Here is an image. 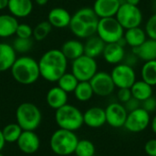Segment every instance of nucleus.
<instances>
[{
  "instance_id": "1",
  "label": "nucleus",
  "mask_w": 156,
  "mask_h": 156,
  "mask_svg": "<svg viewBox=\"0 0 156 156\" xmlns=\"http://www.w3.org/2000/svg\"><path fill=\"white\" fill-rule=\"evenodd\" d=\"M40 77L49 82H57L67 72L68 59L60 49L47 50L38 60Z\"/></svg>"
},
{
  "instance_id": "2",
  "label": "nucleus",
  "mask_w": 156,
  "mask_h": 156,
  "mask_svg": "<svg viewBox=\"0 0 156 156\" xmlns=\"http://www.w3.org/2000/svg\"><path fill=\"white\" fill-rule=\"evenodd\" d=\"M99 19L92 7H81L71 16L69 27L75 37L86 39L96 35Z\"/></svg>"
},
{
  "instance_id": "3",
  "label": "nucleus",
  "mask_w": 156,
  "mask_h": 156,
  "mask_svg": "<svg viewBox=\"0 0 156 156\" xmlns=\"http://www.w3.org/2000/svg\"><path fill=\"white\" fill-rule=\"evenodd\" d=\"M10 71L13 79L22 85L33 84L40 77L38 61L29 56L16 58Z\"/></svg>"
},
{
  "instance_id": "4",
  "label": "nucleus",
  "mask_w": 156,
  "mask_h": 156,
  "mask_svg": "<svg viewBox=\"0 0 156 156\" xmlns=\"http://www.w3.org/2000/svg\"><path fill=\"white\" fill-rule=\"evenodd\" d=\"M79 138L75 132L58 128L50 137L49 144L52 152L59 156H68L74 154Z\"/></svg>"
},
{
  "instance_id": "5",
  "label": "nucleus",
  "mask_w": 156,
  "mask_h": 156,
  "mask_svg": "<svg viewBox=\"0 0 156 156\" xmlns=\"http://www.w3.org/2000/svg\"><path fill=\"white\" fill-rule=\"evenodd\" d=\"M55 121L60 129L71 132L78 131L84 124L83 113L80 112V110L68 103L56 110Z\"/></svg>"
},
{
  "instance_id": "6",
  "label": "nucleus",
  "mask_w": 156,
  "mask_h": 156,
  "mask_svg": "<svg viewBox=\"0 0 156 156\" xmlns=\"http://www.w3.org/2000/svg\"><path fill=\"white\" fill-rule=\"evenodd\" d=\"M16 119L23 131H36L41 123L42 113L34 103L23 102L16 108Z\"/></svg>"
},
{
  "instance_id": "7",
  "label": "nucleus",
  "mask_w": 156,
  "mask_h": 156,
  "mask_svg": "<svg viewBox=\"0 0 156 156\" xmlns=\"http://www.w3.org/2000/svg\"><path fill=\"white\" fill-rule=\"evenodd\" d=\"M124 34V28L120 25L115 17L100 18L96 35L102 39L105 44L119 42Z\"/></svg>"
},
{
  "instance_id": "8",
  "label": "nucleus",
  "mask_w": 156,
  "mask_h": 156,
  "mask_svg": "<svg viewBox=\"0 0 156 156\" xmlns=\"http://www.w3.org/2000/svg\"><path fill=\"white\" fill-rule=\"evenodd\" d=\"M115 18L124 30L141 27L144 21V15L138 5H133L126 2H122Z\"/></svg>"
},
{
  "instance_id": "9",
  "label": "nucleus",
  "mask_w": 156,
  "mask_h": 156,
  "mask_svg": "<svg viewBox=\"0 0 156 156\" xmlns=\"http://www.w3.org/2000/svg\"><path fill=\"white\" fill-rule=\"evenodd\" d=\"M97 72L98 63L96 58H90L84 54L72 60L71 73L78 79L79 81H90Z\"/></svg>"
},
{
  "instance_id": "10",
  "label": "nucleus",
  "mask_w": 156,
  "mask_h": 156,
  "mask_svg": "<svg viewBox=\"0 0 156 156\" xmlns=\"http://www.w3.org/2000/svg\"><path fill=\"white\" fill-rule=\"evenodd\" d=\"M110 74L115 87L118 89H130L137 80L134 68L123 62L115 65Z\"/></svg>"
},
{
  "instance_id": "11",
  "label": "nucleus",
  "mask_w": 156,
  "mask_h": 156,
  "mask_svg": "<svg viewBox=\"0 0 156 156\" xmlns=\"http://www.w3.org/2000/svg\"><path fill=\"white\" fill-rule=\"evenodd\" d=\"M151 122L150 113L142 107L128 112L124 128L130 133H141L148 128Z\"/></svg>"
},
{
  "instance_id": "12",
  "label": "nucleus",
  "mask_w": 156,
  "mask_h": 156,
  "mask_svg": "<svg viewBox=\"0 0 156 156\" xmlns=\"http://www.w3.org/2000/svg\"><path fill=\"white\" fill-rule=\"evenodd\" d=\"M94 95L100 97H107L113 93L115 85L109 72L98 71L90 80Z\"/></svg>"
},
{
  "instance_id": "13",
  "label": "nucleus",
  "mask_w": 156,
  "mask_h": 156,
  "mask_svg": "<svg viewBox=\"0 0 156 156\" xmlns=\"http://www.w3.org/2000/svg\"><path fill=\"white\" fill-rule=\"evenodd\" d=\"M104 110L106 114V122L110 126L113 128H121L124 126L128 112L122 103L112 102Z\"/></svg>"
},
{
  "instance_id": "14",
  "label": "nucleus",
  "mask_w": 156,
  "mask_h": 156,
  "mask_svg": "<svg viewBox=\"0 0 156 156\" xmlns=\"http://www.w3.org/2000/svg\"><path fill=\"white\" fill-rule=\"evenodd\" d=\"M18 149L26 154L37 153L40 147V140L35 131H23L16 142Z\"/></svg>"
},
{
  "instance_id": "15",
  "label": "nucleus",
  "mask_w": 156,
  "mask_h": 156,
  "mask_svg": "<svg viewBox=\"0 0 156 156\" xmlns=\"http://www.w3.org/2000/svg\"><path fill=\"white\" fill-rule=\"evenodd\" d=\"M121 4L120 0H95L92 9L99 18L115 17Z\"/></svg>"
},
{
  "instance_id": "16",
  "label": "nucleus",
  "mask_w": 156,
  "mask_h": 156,
  "mask_svg": "<svg viewBox=\"0 0 156 156\" xmlns=\"http://www.w3.org/2000/svg\"><path fill=\"white\" fill-rule=\"evenodd\" d=\"M125 54V47L116 42L106 44L101 56L108 64L115 66L123 61Z\"/></svg>"
},
{
  "instance_id": "17",
  "label": "nucleus",
  "mask_w": 156,
  "mask_h": 156,
  "mask_svg": "<svg viewBox=\"0 0 156 156\" xmlns=\"http://www.w3.org/2000/svg\"><path fill=\"white\" fill-rule=\"evenodd\" d=\"M71 20L70 13L63 7H54L48 15V21L52 27L65 28L69 26Z\"/></svg>"
},
{
  "instance_id": "18",
  "label": "nucleus",
  "mask_w": 156,
  "mask_h": 156,
  "mask_svg": "<svg viewBox=\"0 0 156 156\" xmlns=\"http://www.w3.org/2000/svg\"><path fill=\"white\" fill-rule=\"evenodd\" d=\"M83 122L90 128H100L106 123L105 110L101 107H91L83 113Z\"/></svg>"
},
{
  "instance_id": "19",
  "label": "nucleus",
  "mask_w": 156,
  "mask_h": 156,
  "mask_svg": "<svg viewBox=\"0 0 156 156\" xmlns=\"http://www.w3.org/2000/svg\"><path fill=\"white\" fill-rule=\"evenodd\" d=\"M33 6L32 0H8L7 9L15 17L24 18L32 13Z\"/></svg>"
},
{
  "instance_id": "20",
  "label": "nucleus",
  "mask_w": 156,
  "mask_h": 156,
  "mask_svg": "<svg viewBox=\"0 0 156 156\" xmlns=\"http://www.w3.org/2000/svg\"><path fill=\"white\" fill-rule=\"evenodd\" d=\"M132 51L144 62L156 59V40L147 38L141 46L132 48Z\"/></svg>"
},
{
  "instance_id": "21",
  "label": "nucleus",
  "mask_w": 156,
  "mask_h": 156,
  "mask_svg": "<svg viewBox=\"0 0 156 156\" xmlns=\"http://www.w3.org/2000/svg\"><path fill=\"white\" fill-rule=\"evenodd\" d=\"M68 93L58 86L49 89L46 96L48 105L55 111L66 105L68 103Z\"/></svg>"
},
{
  "instance_id": "22",
  "label": "nucleus",
  "mask_w": 156,
  "mask_h": 156,
  "mask_svg": "<svg viewBox=\"0 0 156 156\" xmlns=\"http://www.w3.org/2000/svg\"><path fill=\"white\" fill-rule=\"evenodd\" d=\"M123 38L126 42V45L132 48L141 46L147 38V34L142 27H136L124 30Z\"/></svg>"
},
{
  "instance_id": "23",
  "label": "nucleus",
  "mask_w": 156,
  "mask_h": 156,
  "mask_svg": "<svg viewBox=\"0 0 156 156\" xmlns=\"http://www.w3.org/2000/svg\"><path fill=\"white\" fill-rule=\"evenodd\" d=\"M16 59V52L12 45L0 42V72L10 70Z\"/></svg>"
},
{
  "instance_id": "24",
  "label": "nucleus",
  "mask_w": 156,
  "mask_h": 156,
  "mask_svg": "<svg viewBox=\"0 0 156 156\" xmlns=\"http://www.w3.org/2000/svg\"><path fill=\"white\" fill-rule=\"evenodd\" d=\"M68 60H74L84 55V43L79 39H69L65 41L60 48Z\"/></svg>"
},
{
  "instance_id": "25",
  "label": "nucleus",
  "mask_w": 156,
  "mask_h": 156,
  "mask_svg": "<svg viewBox=\"0 0 156 156\" xmlns=\"http://www.w3.org/2000/svg\"><path fill=\"white\" fill-rule=\"evenodd\" d=\"M105 45V42L97 35L91 36L86 38L84 43V54L90 58H96L102 55Z\"/></svg>"
},
{
  "instance_id": "26",
  "label": "nucleus",
  "mask_w": 156,
  "mask_h": 156,
  "mask_svg": "<svg viewBox=\"0 0 156 156\" xmlns=\"http://www.w3.org/2000/svg\"><path fill=\"white\" fill-rule=\"evenodd\" d=\"M18 24L17 18L11 14L0 15V37L5 38L16 35Z\"/></svg>"
},
{
  "instance_id": "27",
  "label": "nucleus",
  "mask_w": 156,
  "mask_h": 156,
  "mask_svg": "<svg viewBox=\"0 0 156 156\" xmlns=\"http://www.w3.org/2000/svg\"><path fill=\"white\" fill-rule=\"evenodd\" d=\"M130 90L133 97L137 99L141 102L153 96V87L143 80H136L130 88Z\"/></svg>"
},
{
  "instance_id": "28",
  "label": "nucleus",
  "mask_w": 156,
  "mask_h": 156,
  "mask_svg": "<svg viewBox=\"0 0 156 156\" xmlns=\"http://www.w3.org/2000/svg\"><path fill=\"white\" fill-rule=\"evenodd\" d=\"M141 77L144 81L152 87L156 86V59L144 63L141 69Z\"/></svg>"
},
{
  "instance_id": "29",
  "label": "nucleus",
  "mask_w": 156,
  "mask_h": 156,
  "mask_svg": "<svg viewBox=\"0 0 156 156\" xmlns=\"http://www.w3.org/2000/svg\"><path fill=\"white\" fill-rule=\"evenodd\" d=\"M73 93L75 98L81 102L89 101L94 95L90 81H80Z\"/></svg>"
},
{
  "instance_id": "30",
  "label": "nucleus",
  "mask_w": 156,
  "mask_h": 156,
  "mask_svg": "<svg viewBox=\"0 0 156 156\" xmlns=\"http://www.w3.org/2000/svg\"><path fill=\"white\" fill-rule=\"evenodd\" d=\"M57 82H58V86L60 89H62L67 93H70L75 90V89L80 81L71 72H65L58 79V80Z\"/></svg>"
},
{
  "instance_id": "31",
  "label": "nucleus",
  "mask_w": 156,
  "mask_h": 156,
  "mask_svg": "<svg viewBox=\"0 0 156 156\" xmlns=\"http://www.w3.org/2000/svg\"><path fill=\"white\" fill-rule=\"evenodd\" d=\"M22 132V128L17 123H9L5 125L2 130L5 141L8 144L16 143Z\"/></svg>"
},
{
  "instance_id": "32",
  "label": "nucleus",
  "mask_w": 156,
  "mask_h": 156,
  "mask_svg": "<svg viewBox=\"0 0 156 156\" xmlns=\"http://www.w3.org/2000/svg\"><path fill=\"white\" fill-rule=\"evenodd\" d=\"M96 152L95 145L90 140H79L74 154L77 156H94Z\"/></svg>"
},
{
  "instance_id": "33",
  "label": "nucleus",
  "mask_w": 156,
  "mask_h": 156,
  "mask_svg": "<svg viewBox=\"0 0 156 156\" xmlns=\"http://www.w3.org/2000/svg\"><path fill=\"white\" fill-rule=\"evenodd\" d=\"M52 26L48 23V21H41L33 28V37L37 41L44 40L51 32Z\"/></svg>"
},
{
  "instance_id": "34",
  "label": "nucleus",
  "mask_w": 156,
  "mask_h": 156,
  "mask_svg": "<svg viewBox=\"0 0 156 156\" xmlns=\"http://www.w3.org/2000/svg\"><path fill=\"white\" fill-rule=\"evenodd\" d=\"M13 48L16 53H22L25 54L31 50L33 47V40L31 38H20L16 37L12 44Z\"/></svg>"
},
{
  "instance_id": "35",
  "label": "nucleus",
  "mask_w": 156,
  "mask_h": 156,
  "mask_svg": "<svg viewBox=\"0 0 156 156\" xmlns=\"http://www.w3.org/2000/svg\"><path fill=\"white\" fill-rule=\"evenodd\" d=\"M144 30L149 38L156 40V12L147 19L144 26Z\"/></svg>"
},
{
  "instance_id": "36",
  "label": "nucleus",
  "mask_w": 156,
  "mask_h": 156,
  "mask_svg": "<svg viewBox=\"0 0 156 156\" xmlns=\"http://www.w3.org/2000/svg\"><path fill=\"white\" fill-rule=\"evenodd\" d=\"M16 37L20 38H31L33 37V28L25 23L18 24L16 31Z\"/></svg>"
},
{
  "instance_id": "37",
  "label": "nucleus",
  "mask_w": 156,
  "mask_h": 156,
  "mask_svg": "<svg viewBox=\"0 0 156 156\" xmlns=\"http://www.w3.org/2000/svg\"><path fill=\"white\" fill-rule=\"evenodd\" d=\"M132 97H133V95H132V92H131L130 89H127V88L119 89L118 91H117V99L122 104L127 102Z\"/></svg>"
},
{
  "instance_id": "38",
  "label": "nucleus",
  "mask_w": 156,
  "mask_h": 156,
  "mask_svg": "<svg viewBox=\"0 0 156 156\" xmlns=\"http://www.w3.org/2000/svg\"><path fill=\"white\" fill-rule=\"evenodd\" d=\"M142 108L144 109L146 112H153L156 111V99L154 97H150L148 99H146L145 101H142Z\"/></svg>"
},
{
  "instance_id": "39",
  "label": "nucleus",
  "mask_w": 156,
  "mask_h": 156,
  "mask_svg": "<svg viewBox=\"0 0 156 156\" xmlns=\"http://www.w3.org/2000/svg\"><path fill=\"white\" fill-rule=\"evenodd\" d=\"M141 104H142V102H141L140 101H138L137 99L132 97V98H131L127 102H125L123 105H124L126 111H127L128 112H133V111H134V110H136V109L142 107Z\"/></svg>"
},
{
  "instance_id": "40",
  "label": "nucleus",
  "mask_w": 156,
  "mask_h": 156,
  "mask_svg": "<svg viewBox=\"0 0 156 156\" xmlns=\"http://www.w3.org/2000/svg\"><path fill=\"white\" fill-rule=\"evenodd\" d=\"M144 151L149 156H156V139H151L146 142Z\"/></svg>"
},
{
  "instance_id": "41",
  "label": "nucleus",
  "mask_w": 156,
  "mask_h": 156,
  "mask_svg": "<svg viewBox=\"0 0 156 156\" xmlns=\"http://www.w3.org/2000/svg\"><path fill=\"white\" fill-rule=\"evenodd\" d=\"M138 61H139L138 57L133 51H131L130 53H128V54L126 53L125 54V57H124V59H123L122 62L134 68V66L138 63Z\"/></svg>"
},
{
  "instance_id": "42",
  "label": "nucleus",
  "mask_w": 156,
  "mask_h": 156,
  "mask_svg": "<svg viewBox=\"0 0 156 156\" xmlns=\"http://www.w3.org/2000/svg\"><path fill=\"white\" fill-rule=\"evenodd\" d=\"M5 144H6V143H5V138H4L2 130H0V153H1V151L4 149Z\"/></svg>"
},
{
  "instance_id": "43",
  "label": "nucleus",
  "mask_w": 156,
  "mask_h": 156,
  "mask_svg": "<svg viewBox=\"0 0 156 156\" xmlns=\"http://www.w3.org/2000/svg\"><path fill=\"white\" fill-rule=\"evenodd\" d=\"M8 0H0V10H4L7 8Z\"/></svg>"
},
{
  "instance_id": "44",
  "label": "nucleus",
  "mask_w": 156,
  "mask_h": 156,
  "mask_svg": "<svg viewBox=\"0 0 156 156\" xmlns=\"http://www.w3.org/2000/svg\"><path fill=\"white\" fill-rule=\"evenodd\" d=\"M151 128H152L153 132L156 134V115L153 118V120L151 121Z\"/></svg>"
},
{
  "instance_id": "45",
  "label": "nucleus",
  "mask_w": 156,
  "mask_h": 156,
  "mask_svg": "<svg viewBox=\"0 0 156 156\" xmlns=\"http://www.w3.org/2000/svg\"><path fill=\"white\" fill-rule=\"evenodd\" d=\"M124 2H126L130 5H139L141 0H125Z\"/></svg>"
},
{
  "instance_id": "46",
  "label": "nucleus",
  "mask_w": 156,
  "mask_h": 156,
  "mask_svg": "<svg viewBox=\"0 0 156 156\" xmlns=\"http://www.w3.org/2000/svg\"><path fill=\"white\" fill-rule=\"evenodd\" d=\"M35 2L38 5H45L48 4V0H35Z\"/></svg>"
},
{
  "instance_id": "47",
  "label": "nucleus",
  "mask_w": 156,
  "mask_h": 156,
  "mask_svg": "<svg viewBox=\"0 0 156 156\" xmlns=\"http://www.w3.org/2000/svg\"><path fill=\"white\" fill-rule=\"evenodd\" d=\"M152 5H153V9H154V11L156 12V0H154V1H153Z\"/></svg>"
},
{
  "instance_id": "48",
  "label": "nucleus",
  "mask_w": 156,
  "mask_h": 156,
  "mask_svg": "<svg viewBox=\"0 0 156 156\" xmlns=\"http://www.w3.org/2000/svg\"><path fill=\"white\" fill-rule=\"evenodd\" d=\"M0 156H4V155H3V154H2L0 153Z\"/></svg>"
},
{
  "instance_id": "49",
  "label": "nucleus",
  "mask_w": 156,
  "mask_h": 156,
  "mask_svg": "<svg viewBox=\"0 0 156 156\" xmlns=\"http://www.w3.org/2000/svg\"><path fill=\"white\" fill-rule=\"evenodd\" d=\"M120 1H122V0H120Z\"/></svg>"
}]
</instances>
